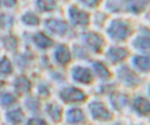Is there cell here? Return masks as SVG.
<instances>
[{
  "label": "cell",
  "mask_w": 150,
  "mask_h": 125,
  "mask_svg": "<svg viewBox=\"0 0 150 125\" xmlns=\"http://www.w3.org/2000/svg\"><path fill=\"white\" fill-rule=\"evenodd\" d=\"M92 117L95 120L103 122L108 121L112 118V115L105 105L99 102H94L89 105Z\"/></svg>",
  "instance_id": "1"
},
{
  "label": "cell",
  "mask_w": 150,
  "mask_h": 125,
  "mask_svg": "<svg viewBox=\"0 0 150 125\" xmlns=\"http://www.w3.org/2000/svg\"><path fill=\"white\" fill-rule=\"evenodd\" d=\"M108 32L112 38L115 41H120L127 38L129 34L130 30L126 23L117 20L112 22Z\"/></svg>",
  "instance_id": "2"
},
{
  "label": "cell",
  "mask_w": 150,
  "mask_h": 125,
  "mask_svg": "<svg viewBox=\"0 0 150 125\" xmlns=\"http://www.w3.org/2000/svg\"><path fill=\"white\" fill-rule=\"evenodd\" d=\"M117 75L122 83L128 87H136L140 83V80L138 77L126 67H122L119 68L117 71Z\"/></svg>",
  "instance_id": "3"
},
{
  "label": "cell",
  "mask_w": 150,
  "mask_h": 125,
  "mask_svg": "<svg viewBox=\"0 0 150 125\" xmlns=\"http://www.w3.org/2000/svg\"><path fill=\"white\" fill-rule=\"evenodd\" d=\"M60 94L62 99L68 102L81 101L84 100L85 98L84 94L81 91L73 87L64 89Z\"/></svg>",
  "instance_id": "4"
},
{
  "label": "cell",
  "mask_w": 150,
  "mask_h": 125,
  "mask_svg": "<svg viewBox=\"0 0 150 125\" xmlns=\"http://www.w3.org/2000/svg\"><path fill=\"white\" fill-rule=\"evenodd\" d=\"M72 75L76 81L84 84L91 82L93 75L91 71L88 68L81 67H76L72 71Z\"/></svg>",
  "instance_id": "5"
},
{
  "label": "cell",
  "mask_w": 150,
  "mask_h": 125,
  "mask_svg": "<svg viewBox=\"0 0 150 125\" xmlns=\"http://www.w3.org/2000/svg\"><path fill=\"white\" fill-rule=\"evenodd\" d=\"M70 17L72 22L75 24H85L88 21V15L85 12L75 7H72L69 9Z\"/></svg>",
  "instance_id": "6"
},
{
  "label": "cell",
  "mask_w": 150,
  "mask_h": 125,
  "mask_svg": "<svg viewBox=\"0 0 150 125\" xmlns=\"http://www.w3.org/2000/svg\"><path fill=\"white\" fill-rule=\"evenodd\" d=\"M84 37L86 43L93 51L98 52L100 50L103 41L100 36L96 34L90 33L85 35Z\"/></svg>",
  "instance_id": "7"
},
{
  "label": "cell",
  "mask_w": 150,
  "mask_h": 125,
  "mask_svg": "<svg viewBox=\"0 0 150 125\" xmlns=\"http://www.w3.org/2000/svg\"><path fill=\"white\" fill-rule=\"evenodd\" d=\"M111 103L112 107L116 110H120L127 105L128 98L125 94L119 92L112 93L110 97Z\"/></svg>",
  "instance_id": "8"
},
{
  "label": "cell",
  "mask_w": 150,
  "mask_h": 125,
  "mask_svg": "<svg viewBox=\"0 0 150 125\" xmlns=\"http://www.w3.org/2000/svg\"><path fill=\"white\" fill-rule=\"evenodd\" d=\"M133 107L135 111L141 115H146L149 114V103L144 98L140 97L136 98L133 102Z\"/></svg>",
  "instance_id": "9"
},
{
  "label": "cell",
  "mask_w": 150,
  "mask_h": 125,
  "mask_svg": "<svg viewBox=\"0 0 150 125\" xmlns=\"http://www.w3.org/2000/svg\"><path fill=\"white\" fill-rule=\"evenodd\" d=\"M127 52L124 48L112 47L110 48L107 53L108 59L111 62L115 63L120 61L125 58Z\"/></svg>",
  "instance_id": "10"
},
{
  "label": "cell",
  "mask_w": 150,
  "mask_h": 125,
  "mask_svg": "<svg viewBox=\"0 0 150 125\" xmlns=\"http://www.w3.org/2000/svg\"><path fill=\"white\" fill-rule=\"evenodd\" d=\"M46 25L51 31L59 34H64L67 27V24L64 22L54 19L48 20L46 22Z\"/></svg>",
  "instance_id": "11"
},
{
  "label": "cell",
  "mask_w": 150,
  "mask_h": 125,
  "mask_svg": "<svg viewBox=\"0 0 150 125\" xmlns=\"http://www.w3.org/2000/svg\"><path fill=\"white\" fill-rule=\"evenodd\" d=\"M132 62L134 66L142 71L147 72L149 70V57L143 56H136L133 58Z\"/></svg>",
  "instance_id": "12"
},
{
  "label": "cell",
  "mask_w": 150,
  "mask_h": 125,
  "mask_svg": "<svg viewBox=\"0 0 150 125\" xmlns=\"http://www.w3.org/2000/svg\"><path fill=\"white\" fill-rule=\"evenodd\" d=\"M55 56L57 61L63 64L68 62L70 59L69 50L64 45H61L57 48L55 53Z\"/></svg>",
  "instance_id": "13"
},
{
  "label": "cell",
  "mask_w": 150,
  "mask_h": 125,
  "mask_svg": "<svg viewBox=\"0 0 150 125\" xmlns=\"http://www.w3.org/2000/svg\"><path fill=\"white\" fill-rule=\"evenodd\" d=\"M133 45L138 50L142 52H147L149 50V38L146 36H139L134 40Z\"/></svg>",
  "instance_id": "14"
},
{
  "label": "cell",
  "mask_w": 150,
  "mask_h": 125,
  "mask_svg": "<svg viewBox=\"0 0 150 125\" xmlns=\"http://www.w3.org/2000/svg\"><path fill=\"white\" fill-rule=\"evenodd\" d=\"M67 119L70 123H76L82 121L84 118L82 111L78 108H73L69 110L67 113Z\"/></svg>",
  "instance_id": "15"
},
{
  "label": "cell",
  "mask_w": 150,
  "mask_h": 125,
  "mask_svg": "<svg viewBox=\"0 0 150 125\" xmlns=\"http://www.w3.org/2000/svg\"><path fill=\"white\" fill-rule=\"evenodd\" d=\"M34 39L36 44L42 48L49 47L53 43L52 41L50 38L41 33L36 34L34 36Z\"/></svg>",
  "instance_id": "16"
},
{
  "label": "cell",
  "mask_w": 150,
  "mask_h": 125,
  "mask_svg": "<svg viewBox=\"0 0 150 125\" xmlns=\"http://www.w3.org/2000/svg\"><path fill=\"white\" fill-rule=\"evenodd\" d=\"M94 70L98 75L102 79H107L110 77V73L107 68L102 63L96 62L93 64Z\"/></svg>",
  "instance_id": "17"
},
{
  "label": "cell",
  "mask_w": 150,
  "mask_h": 125,
  "mask_svg": "<svg viewBox=\"0 0 150 125\" xmlns=\"http://www.w3.org/2000/svg\"><path fill=\"white\" fill-rule=\"evenodd\" d=\"M47 108L48 113L53 120L56 122L59 121L62 116L61 108L57 104L53 103L48 105Z\"/></svg>",
  "instance_id": "18"
},
{
  "label": "cell",
  "mask_w": 150,
  "mask_h": 125,
  "mask_svg": "<svg viewBox=\"0 0 150 125\" xmlns=\"http://www.w3.org/2000/svg\"><path fill=\"white\" fill-rule=\"evenodd\" d=\"M15 86L16 90L19 92H24L29 90L30 84L26 79L21 77L16 80L15 83Z\"/></svg>",
  "instance_id": "19"
},
{
  "label": "cell",
  "mask_w": 150,
  "mask_h": 125,
  "mask_svg": "<svg viewBox=\"0 0 150 125\" xmlns=\"http://www.w3.org/2000/svg\"><path fill=\"white\" fill-rule=\"evenodd\" d=\"M7 119L9 121L13 123L21 122L23 118V114L20 110L17 109L10 111L6 115Z\"/></svg>",
  "instance_id": "20"
},
{
  "label": "cell",
  "mask_w": 150,
  "mask_h": 125,
  "mask_svg": "<svg viewBox=\"0 0 150 125\" xmlns=\"http://www.w3.org/2000/svg\"><path fill=\"white\" fill-rule=\"evenodd\" d=\"M39 7L44 11H50L53 9L56 4V0H38Z\"/></svg>",
  "instance_id": "21"
},
{
  "label": "cell",
  "mask_w": 150,
  "mask_h": 125,
  "mask_svg": "<svg viewBox=\"0 0 150 125\" xmlns=\"http://www.w3.org/2000/svg\"><path fill=\"white\" fill-rule=\"evenodd\" d=\"M22 19L24 23L31 25H38L39 22L38 18L35 15L31 13H28L25 14Z\"/></svg>",
  "instance_id": "22"
},
{
  "label": "cell",
  "mask_w": 150,
  "mask_h": 125,
  "mask_svg": "<svg viewBox=\"0 0 150 125\" xmlns=\"http://www.w3.org/2000/svg\"><path fill=\"white\" fill-rule=\"evenodd\" d=\"M12 70L11 65L8 59L4 58L0 61V73H10Z\"/></svg>",
  "instance_id": "23"
},
{
  "label": "cell",
  "mask_w": 150,
  "mask_h": 125,
  "mask_svg": "<svg viewBox=\"0 0 150 125\" xmlns=\"http://www.w3.org/2000/svg\"><path fill=\"white\" fill-rule=\"evenodd\" d=\"M0 100L3 104L8 105L13 103L15 100V98L11 94L6 93L1 95Z\"/></svg>",
  "instance_id": "24"
},
{
  "label": "cell",
  "mask_w": 150,
  "mask_h": 125,
  "mask_svg": "<svg viewBox=\"0 0 150 125\" xmlns=\"http://www.w3.org/2000/svg\"><path fill=\"white\" fill-rule=\"evenodd\" d=\"M29 125H45L46 122L43 120L38 118H33L29 120L28 122Z\"/></svg>",
  "instance_id": "25"
},
{
  "label": "cell",
  "mask_w": 150,
  "mask_h": 125,
  "mask_svg": "<svg viewBox=\"0 0 150 125\" xmlns=\"http://www.w3.org/2000/svg\"><path fill=\"white\" fill-rule=\"evenodd\" d=\"M16 2V0H0L1 4L8 7L13 6Z\"/></svg>",
  "instance_id": "26"
},
{
  "label": "cell",
  "mask_w": 150,
  "mask_h": 125,
  "mask_svg": "<svg viewBox=\"0 0 150 125\" xmlns=\"http://www.w3.org/2000/svg\"><path fill=\"white\" fill-rule=\"evenodd\" d=\"M39 91L42 94L46 95L48 94V90L46 87L44 86L40 87L39 88Z\"/></svg>",
  "instance_id": "27"
},
{
  "label": "cell",
  "mask_w": 150,
  "mask_h": 125,
  "mask_svg": "<svg viewBox=\"0 0 150 125\" xmlns=\"http://www.w3.org/2000/svg\"><path fill=\"white\" fill-rule=\"evenodd\" d=\"M36 102L35 100H31L28 101V105L29 107H30L32 108H35V107H36L37 106V104H35V103Z\"/></svg>",
  "instance_id": "28"
}]
</instances>
